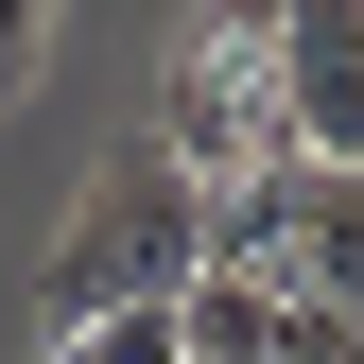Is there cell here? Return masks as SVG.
<instances>
[{"label":"cell","instance_id":"6da1fadb","mask_svg":"<svg viewBox=\"0 0 364 364\" xmlns=\"http://www.w3.org/2000/svg\"><path fill=\"white\" fill-rule=\"evenodd\" d=\"M191 278H208V191H191L156 139H122V156L70 191V243H53V330H87V312H173Z\"/></svg>","mask_w":364,"mask_h":364},{"label":"cell","instance_id":"7a4b0ae2","mask_svg":"<svg viewBox=\"0 0 364 364\" xmlns=\"http://www.w3.org/2000/svg\"><path fill=\"white\" fill-rule=\"evenodd\" d=\"M139 139L191 173L208 208H225V191H278L295 139H278V53H260V18H191V35H173V70H156V122H139Z\"/></svg>","mask_w":364,"mask_h":364},{"label":"cell","instance_id":"3957f363","mask_svg":"<svg viewBox=\"0 0 364 364\" xmlns=\"http://www.w3.org/2000/svg\"><path fill=\"white\" fill-rule=\"evenodd\" d=\"M260 53H278L295 173H364V0H295V18H260Z\"/></svg>","mask_w":364,"mask_h":364},{"label":"cell","instance_id":"277c9868","mask_svg":"<svg viewBox=\"0 0 364 364\" xmlns=\"http://www.w3.org/2000/svg\"><path fill=\"white\" fill-rule=\"evenodd\" d=\"M278 278H295V312L364 330V173H295L278 191Z\"/></svg>","mask_w":364,"mask_h":364},{"label":"cell","instance_id":"5b68a950","mask_svg":"<svg viewBox=\"0 0 364 364\" xmlns=\"http://www.w3.org/2000/svg\"><path fill=\"white\" fill-rule=\"evenodd\" d=\"M278 347H295V295L243 278V260H208V278L173 295V364H278Z\"/></svg>","mask_w":364,"mask_h":364},{"label":"cell","instance_id":"8992f818","mask_svg":"<svg viewBox=\"0 0 364 364\" xmlns=\"http://www.w3.org/2000/svg\"><path fill=\"white\" fill-rule=\"evenodd\" d=\"M53 364H173V312H87Z\"/></svg>","mask_w":364,"mask_h":364},{"label":"cell","instance_id":"52a82bcc","mask_svg":"<svg viewBox=\"0 0 364 364\" xmlns=\"http://www.w3.org/2000/svg\"><path fill=\"white\" fill-rule=\"evenodd\" d=\"M35 53H53V18H35V0H0V105L35 87Z\"/></svg>","mask_w":364,"mask_h":364},{"label":"cell","instance_id":"ba28073f","mask_svg":"<svg viewBox=\"0 0 364 364\" xmlns=\"http://www.w3.org/2000/svg\"><path fill=\"white\" fill-rule=\"evenodd\" d=\"M278 364H364V330H330V312H295V347Z\"/></svg>","mask_w":364,"mask_h":364}]
</instances>
